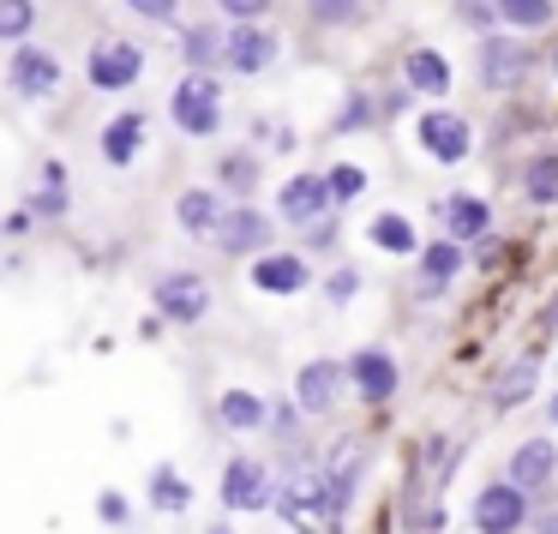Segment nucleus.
I'll return each mask as SVG.
<instances>
[{"label":"nucleus","instance_id":"obj_8","mask_svg":"<svg viewBox=\"0 0 558 534\" xmlns=\"http://www.w3.org/2000/svg\"><path fill=\"white\" fill-rule=\"evenodd\" d=\"M85 78H90V90H133L145 78V49L126 37H102L85 61Z\"/></svg>","mask_w":558,"mask_h":534},{"label":"nucleus","instance_id":"obj_27","mask_svg":"<svg viewBox=\"0 0 558 534\" xmlns=\"http://www.w3.org/2000/svg\"><path fill=\"white\" fill-rule=\"evenodd\" d=\"M553 19H558V0H498V25L510 37H541V31H553Z\"/></svg>","mask_w":558,"mask_h":534},{"label":"nucleus","instance_id":"obj_42","mask_svg":"<svg viewBox=\"0 0 558 534\" xmlns=\"http://www.w3.org/2000/svg\"><path fill=\"white\" fill-rule=\"evenodd\" d=\"M529 534H558V505H546L541 517L529 522Z\"/></svg>","mask_w":558,"mask_h":534},{"label":"nucleus","instance_id":"obj_20","mask_svg":"<svg viewBox=\"0 0 558 534\" xmlns=\"http://www.w3.org/2000/svg\"><path fill=\"white\" fill-rule=\"evenodd\" d=\"M253 289L301 294V289H313V265H306V253H265V258H253Z\"/></svg>","mask_w":558,"mask_h":534},{"label":"nucleus","instance_id":"obj_32","mask_svg":"<svg viewBox=\"0 0 558 534\" xmlns=\"http://www.w3.org/2000/svg\"><path fill=\"white\" fill-rule=\"evenodd\" d=\"M150 505H157V510H169V517H174V510H186V505H193V486H186L174 469H157V474H150Z\"/></svg>","mask_w":558,"mask_h":534},{"label":"nucleus","instance_id":"obj_40","mask_svg":"<svg viewBox=\"0 0 558 534\" xmlns=\"http://www.w3.org/2000/svg\"><path fill=\"white\" fill-rule=\"evenodd\" d=\"M409 109H414V90L397 78V85H390L385 97H378V114H409Z\"/></svg>","mask_w":558,"mask_h":534},{"label":"nucleus","instance_id":"obj_43","mask_svg":"<svg viewBox=\"0 0 558 534\" xmlns=\"http://www.w3.org/2000/svg\"><path fill=\"white\" fill-rule=\"evenodd\" d=\"M102 517H109V522H121V517H126V505H121V493H102Z\"/></svg>","mask_w":558,"mask_h":534},{"label":"nucleus","instance_id":"obj_16","mask_svg":"<svg viewBox=\"0 0 558 534\" xmlns=\"http://www.w3.org/2000/svg\"><path fill=\"white\" fill-rule=\"evenodd\" d=\"M61 78H66V73H61V61H54L49 49H31V43L13 54V61H7V85H13L25 102L54 97V90H61Z\"/></svg>","mask_w":558,"mask_h":534},{"label":"nucleus","instance_id":"obj_15","mask_svg":"<svg viewBox=\"0 0 558 534\" xmlns=\"http://www.w3.org/2000/svg\"><path fill=\"white\" fill-rule=\"evenodd\" d=\"M534 385H541V354H510V361L486 378V402H493V414H510L534 397Z\"/></svg>","mask_w":558,"mask_h":534},{"label":"nucleus","instance_id":"obj_44","mask_svg":"<svg viewBox=\"0 0 558 534\" xmlns=\"http://www.w3.org/2000/svg\"><path fill=\"white\" fill-rule=\"evenodd\" d=\"M546 426H558V390L546 397Z\"/></svg>","mask_w":558,"mask_h":534},{"label":"nucleus","instance_id":"obj_12","mask_svg":"<svg viewBox=\"0 0 558 534\" xmlns=\"http://www.w3.org/2000/svg\"><path fill=\"white\" fill-rule=\"evenodd\" d=\"M277 222L265 217L258 205H229V217H222V234H217V246L229 258H265V253H277Z\"/></svg>","mask_w":558,"mask_h":534},{"label":"nucleus","instance_id":"obj_2","mask_svg":"<svg viewBox=\"0 0 558 534\" xmlns=\"http://www.w3.org/2000/svg\"><path fill=\"white\" fill-rule=\"evenodd\" d=\"M169 121L186 138H217L222 133V85L217 73H186L169 90Z\"/></svg>","mask_w":558,"mask_h":534},{"label":"nucleus","instance_id":"obj_17","mask_svg":"<svg viewBox=\"0 0 558 534\" xmlns=\"http://www.w3.org/2000/svg\"><path fill=\"white\" fill-rule=\"evenodd\" d=\"M222 217H229V198H222L217 186H186V193L174 198V222H181V234H193V241H217Z\"/></svg>","mask_w":558,"mask_h":534},{"label":"nucleus","instance_id":"obj_13","mask_svg":"<svg viewBox=\"0 0 558 534\" xmlns=\"http://www.w3.org/2000/svg\"><path fill=\"white\" fill-rule=\"evenodd\" d=\"M342 385H349V366L342 361H306L294 373V409L318 421V414H330L342 402Z\"/></svg>","mask_w":558,"mask_h":534},{"label":"nucleus","instance_id":"obj_5","mask_svg":"<svg viewBox=\"0 0 558 534\" xmlns=\"http://www.w3.org/2000/svg\"><path fill=\"white\" fill-rule=\"evenodd\" d=\"M534 522V498L510 481H486L474 498V529L481 534H522Z\"/></svg>","mask_w":558,"mask_h":534},{"label":"nucleus","instance_id":"obj_26","mask_svg":"<svg viewBox=\"0 0 558 534\" xmlns=\"http://www.w3.org/2000/svg\"><path fill=\"white\" fill-rule=\"evenodd\" d=\"M313 31H361L373 19V0H301Z\"/></svg>","mask_w":558,"mask_h":534},{"label":"nucleus","instance_id":"obj_33","mask_svg":"<svg viewBox=\"0 0 558 534\" xmlns=\"http://www.w3.org/2000/svg\"><path fill=\"white\" fill-rule=\"evenodd\" d=\"M457 462H462V445L457 438H433V445H426V457H421V474L433 486H445L450 474H457Z\"/></svg>","mask_w":558,"mask_h":534},{"label":"nucleus","instance_id":"obj_41","mask_svg":"<svg viewBox=\"0 0 558 534\" xmlns=\"http://www.w3.org/2000/svg\"><path fill=\"white\" fill-rule=\"evenodd\" d=\"M49 193H43V198H31V210H37V217H61V210H66V193H61V174H49Z\"/></svg>","mask_w":558,"mask_h":534},{"label":"nucleus","instance_id":"obj_14","mask_svg":"<svg viewBox=\"0 0 558 534\" xmlns=\"http://www.w3.org/2000/svg\"><path fill=\"white\" fill-rule=\"evenodd\" d=\"M505 481H510V486H522L529 498H541L546 486L558 481V445H553L546 433L522 438V445L510 450V469H505Z\"/></svg>","mask_w":558,"mask_h":534},{"label":"nucleus","instance_id":"obj_30","mask_svg":"<svg viewBox=\"0 0 558 534\" xmlns=\"http://www.w3.org/2000/svg\"><path fill=\"white\" fill-rule=\"evenodd\" d=\"M366 126H378V97L373 90H349L330 114V133H366Z\"/></svg>","mask_w":558,"mask_h":534},{"label":"nucleus","instance_id":"obj_45","mask_svg":"<svg viewBox=\"0 0 558 534\" xmlns=\"http://www.w3.org/2000/svg\"><path fill=\"white\" fill-rule=\"evenodd\" d=\"M205 534H234V529H229V522H210V529H205Z\"/></svg>","mask_w":558,"mask_h":534},{"label":"nucleus","instance_id":"obj_24","mask_svg":"<svg viewBox=\"0 0 558 534\" xmlns=\"http://www.w3.org/2000/svg\"><path fill=\"white\" fill-rule=\"evenodd\" d=\"M217 421L229 426V433H258V426H270V402L258 397V390H222L217 397Z\"/></svg>","mask_w":558,"mask_h":534},{"label":"nucleus","instance_id":"obj_39","mask_svg":"<svg viewBox=\"0 0 558 534\" xmlns=\"http://www.w3.org/2000/svg\"><path fill=\"white\" fill-rule=\"evenodd\" d=\"M337 241V217L313 222V229H301V253H325V246Z\"/></svg>","mask_w":558,"mask_h":534},{"label":"nucleus","instance_id":"obj_21","mask_svg":"<svg viewBox=\"0 0 558 534\" xmlns=\"http://www.w3.org/2000/svg\"><path fill=\"white\" fill-rule=\"evenodd\" d=\"M450 54L445 49H409L402 54V85L414 90V97H445L450 90Z\"/></svg>","mask_w":558,"mask_h":534},{"label":"nucleus","instance_id":"obj_18","mask_svg":"<svg viewBox=\"0 0 558 534\" xmlns=\"http://www.w3.org/2000/svg\"><path fill=\"white\" fill-rule=\"evenodd\" d=\"M462 265H469V246H457V241H426L421 246V258H414V282H421V294L433 301V294H445L450 282L462 277Z\"/></svg>","mask_w":558,"mask_h":534},{"label":"nucleus","instance_id":"obj_35","mask_svg":"<svg viewBox=\"0 0 558 534\" xmlns=\"http://www.w3.org/2000/svg\"><path fill=\"white\" fill-rule=\"evenodd\" d=\"M450 13H457V25H469L474 37H493V25H498V0H450Z\"/></svg>","mask_w":558,"mask_h":534},{"label":"nucleus","instance_id":"obj_3","mask_svg":"<svg viewBox=\"0 0 558 534\" xmlns=\"http://www.w3.org/2000/svg\"><path fill=\"white\" fill-rule=\"evenodd\" d=\"M414 138H421V150L433 162H445V169L469 162V150H474V126H469V114H457V109H421L414 114Z\"/></svg>","mask_w":558,"mask_h":534},{"label":"nucleus","instance_id":"obj_28","mask_svg":"<svg viewBox=\"0 0 558 534\" xmlns=\"http://www.w3.org/2000/svg\"><path fill=\"white\" fill-rule=\"evenodd\" d=\"M366 234H373V246L390 258H421V234H414V222L402 217V210H378Z\"/></svg>","mask_w":558,"mask_h":534},{"label":"nucleus","instance_id":"obj_11","mask_svg":"<svg viewBox=\"0 0 558 534\" xmlns=\"http://www.w3.org/2000/svg\"><path fill=\"white\" fill-rule=\"evenodd\" d=\"M342 366H349V390L361 402H373V409L402 390V366H397V354H390V349H354Z\"/></svg>","mask_w":558,"mask_h":534},{"label":"nucleus","instance_id":"obj_22","mask_svg":"<svg viewBox=\"0 0 558 534\" xmlns=\"http://www.w3.org/2000/svg\"><path fill=\"white\" fill-rule=\"evenodd\" d=\"M138 150H145V114L138 109L114 114V121L102 126V162H109V169H133Z\"/></svg>","mask_w":558,"mask_h":534},{"label":"nucleus","instance_id":"obj_6","mask_svg":"<svg viewBox=\"0 0 558 534\" xmlns=\"http://www.w3.org/2000/svg\"><path fill=\"white\" fill-rule=\"evenodd\" d=\"M277 217L289 222V229H313V222L337 217V198H330V181H325L318 169L289 174V181H282V193H277Z\"/></svg>","mask_w":558,"mask_h":534},{"label":"nucleus","instance_id":"obj_23","mask_svg":"<svg viewBox=\"0 0 558 534\" xmlns=\"http://www.w3.org/2000/svg\"><path fill=\"white\" fill-rule=\"evenodd\" d=\"M258 181H265V162H258L253 150H229V157L217 162V193L234 198V205H253Z\"/></svg>","mask_w":558,"mask_h":534},{"label":"nucleus","instance_id":"obj_9","mask_svg":"<svg viewBox=\"0 0 558 534\" xmlns=\"http://www.w3.org/2000/svg\"><path fill=\"white\" fill-rule=\"evenodd\" d=\"M222 510H270L277 505V481H270V469L258 457H229V469H222Z\"/></svg>","mask_w":558,"mask_h":534},{"label":"nucleus","instance_id":"obj_1","mask_svg":"<svg viewBox=\"0 0 558 534\" xmlns=\"http://www.w3.org/2000/svg\"><path fill=\"white\" fill-rule=\"evenodd\" d=\"M534 49L529 37H510V31H493V37H481V49H474V78H481V90H493V97H510V90H522L534 78Z\"/></svg>","mask_w":558,"mask_h":534},{"label":"nucleus","instance_id":"obj_36","mask_svg":"<svg viewBox=\"0 0 558 534\" xmlns=\"http://www.w3.org/2000/svg\"><path fill=\"white\" fill-rule=\"evenodd\" d=\"M354 294H361V270H354V265H337V270L325 277V301H330V306H349Z\"/></svg>","mask_w":558,"mask_h":534},{"label":"nucleus","instance_id":"obj_31","mask_svg":"<svg viewBox=\"0 0 558 534\" xmlns=\"http://www.w3.org/2000/svg\"><path fill=\"white\" fill-rule=\"evenodd\" d=\"M31 31H37V0H0V43L25 49Z\"/></svg>","mask_w":558,"mask_h":534},{"label":"nucleus","instance_id":"obj_19","mask_svg":"<svg viewBox=\"0 0 558 534\" xmlns=\"http://www.w3.org/2000/svg\"><path fill=\"white\" fill-rule=\"evenodd\" d=\"M277 510L301 529V522H313V517H325L330 510V481H325V469H306V474H294L289 486H277Z\"/></svg>","mask_w":558,"mask_h":534},{"label":"nucleus","instance_id":"obj_7","mask_svg":"<svg viewBox=\"0 0 558 534\" xmlns=\"http://www.w3.org/2000/svg\"><path fill=\"white\" fill-rule=\"evenodd\" d=\"M210 282L198 277V270H169V277H157V289H150V306H157L169 325H198V318L210 313Z\"/></svg>","mask_w":558,"mask_h":534},{"label":"nucleus","instance_id":"obj_34","mask_svg":"<svg viewBox=\"0 0 558 534\" xmlns=\"http://www.w3.org/2000/svg\"><path fill=\"white\" fill-rule=\"evenodd\" d=\"M325 181H330V198H337V210L354 205V198L366 193V169H361V162H337V169H325Z\"/></svg>","mask_w":558,"mask_h":534},{"label":"nucleus","instance_id":"obj_37","mask_svg":"<svg viewBox=\"0 0 558 534\" xmlns=\"http://www.w3.org/2000/svg\"><path fill=\"white\" fill-rule=\"evenodd\" d=\"M270 7H277V0H217V13L229 19V25H265Z\"/></svg>","mask_w":558,"mask_h":534},{"label":"nucleus","instance_id":"obj_10","mask_svg":"<svg viewBox=\"0 0 558 534\" xmlns=\"http://www.w3.org/2000/svg\"><path fill=\"white\" fill-rule=\"evenodd\" d=\"M277 54H282V37L270 25H229V43H222V66L229 73L258 78L277 66Z\"/></svg>","mask_w":558,"mask_h":534},{"label":"nucleus","instance_id":"obj_38","mask_svg":"<svg viewBox=\"0 0 558 534\" xmlns=\"http://www.w3.org/2000/svg\"><path fill=\"white\" fill-rule=\"evenodd\" d=\"M133 7V19H150V25H174V13H181V0H126Z\"/></svg>","mask_w":558,"mask_h":534},{"label":"nucleus","instance_id":"obj_4","mask_svg":"<svg viewBox=\"0 0 558 534\" xmlns=\"http://www.w3.org/2000/svg\"><path fill=\"white\" fill-rule=\"evenodd\" d=\"M433 222H438V234H445V241H457V246L493 241V205H486L481 193H445V198H433Z\"/></svg>","mask_w":558,"mask_h":534},{"label":"nucleus","instance_id":"obj_29","mask_svg":"<svg viewBox=\"0 0 558 534\" xmlns=\"http://www.w3.org/2000/svg\"><path fill=\"white\" fill-rule=\"evenodd\" d=\"M222 43H229V25H193L181 37V54L193 73H210V66H222Z\"/></svg>","mask_w":558,"mask_h":534},{"label":"nucleus","instance_id":"obj_25","mask_svg":"<svg viewBox=\"0 0 558 534\" xmlns=\"http://www.w3.org/2000/svg\"><path fill=\"white\" fill-rule=\"evenodd\" d=\"M517 186H522V198H529L534 210H553L558 205V150H534V157L522 162Z\"/></svg>","mask_w":558,"mask_h":534}]
</instances>
